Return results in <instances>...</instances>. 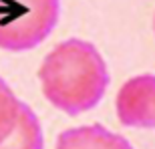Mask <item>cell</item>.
<instances>
[{
    "instance_id": "6",
    "label": "cell",
    "mask_w": 155,
    "mask_h": 149,
    "mask_svg": "<svg viewBox=\"0 0 155 149\" xmlns=\"http://www.w3.org/2000/svg\"><path fill=\"white\" fill-rule=\"evenodd\" d=\"M20 99H16L10 85L0 77V143L4 141L16 127L18 113H20Z\"/></svg>"
},
{
    "instance_id": "2",
    "label": "cell",
    "mask_w": 155,
    "mask_h": 149,
    "mask_svg": "<svg viewBox=\"0 0 155 149\" xmlns=\"http://www.w3.org/2000/svg\"><path fill=\"white\" fill-rule=\"evenodd\" d=\"M61 18V0H0V48L26 52L46 40Z\"/></svg>"
},
{
    "instance_id": "1",
    "label": "cell",
    "mask_w": 155,
    "mask_h": 149,
    "mask_svg": "<svg viewBox=\"0 0 155 149\" xmlns=\"http://www.w3.org/2000/svg\"><path fill=\"white\" fill-rule=\"evenodd\" d=\"M38 81L42 95L52 107L77 117L101 103L111 74L103 55L93 42L69 38L45 57Z\"/></svg>"
},
{
    "instance_id": "7",
    "label": "cell",
    "mask_w": 155,
    "mask_h": 149,
    "mask_svg": "<svg viewBox=\"0 0 155 149\" xmlns=\"http://www.w3.org/2000/svg\"><path fill=\"white\" fill-rule=\"evenodd\" d=\"M153 28H155V18H153Z\"/></svg>"
},
{
    "instance_id": "5",
    "label": "cell",
    "mask_w": 155,
    "mask_h": 149,
    "mask_svg": "<svg viewBox=\"0 0 155 149\" xmlns=\"http://www.w3.org/2000/svg\"><path fill=\"white\" fill-rule=\"evenodd\" d=\"M0 149H45V135L38 117L26 103H20L16 127L0 143Z\"/></svg>"
},
{
    "instance_id": "4",
    "label": "cell",
    "mask_w": 155,
    "mask_h": 149,
    "mask_svg": "<svg viewBox=\"0 0 155 149\" xmlns=\"http://www.w3.org/2000/svg\"><path fill=\"white\" fill-rule=\"evenodd\" d=\"M54 149H135L123 135L101 123L81 125L58 133Z\"/></svg>"
},
{
    "instance_id": "3",
    "label": "cell",
    "mask_w": 155,
    "mask_h": 149,
    "mask_svg": "<svg viewBox=\"0 0 155 149\" xmlns=\"http://www.w3.org/2000/svg\"><path fill=\"white\" fill-rule=\"evenodd\" d=\"M115 109L123 127L155 129V74H137L125 81L117 93Z\"/></svg>"
}]
</instances>
